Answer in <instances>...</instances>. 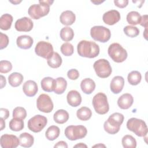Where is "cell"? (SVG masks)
<instances>
[{
	"instance_id": "6da1fadb",
	"label": "cell",
	"mask_w": 148,
	"mask_h": 148,
	"mask_svg": "<svg viewBox=\"0 0 148 148\" xmlns=\"http://www.w3.org/2000/svg\"><path fill=\"white\" fill-rule=\"evenodd\" d=\"M77 50L80 56L93 58L98 56L99 47L94 42L83 40L77 44Z\"/></svg>"
},
{
	"instance_id": "7a4b0ae2",
	"label": "cell",
	"mask_w": 148,
	"mask_h": 148,
	"mask_svg": "<svg viewBox=\"0 0 148 148\" xmlns=\"http://www.w3.org/2000/svg\"><path fill=\"white\" fill-rule=\"evenodd\" d=\"M54 1H39V4H34L29 6L28 13L29 16L35 20L39 19L48 14L50 11V6Z\"/></svg>"
},
{
	"instance_id": "3957f363",
	"label": "cell",
	"mask_w": 148,
	"mask_h": 148,
	"mask_svg": "<svg viewBox=\"0 0 148 148\" xmlns=\"http://www.w3.org/2000/svg\"><path fill=\"white\" fill-rule=\"evenodd\" d=\"M124 119L123 114L120 113L116 112L112 114L104 123L103 128L105 131L109 134H116L119 131Z\"/></svg>"
},
{
	"instance_id": "277c9868",
	"label": "cell",
	"mask_w": 148,
	"mask_h": 148,
	"mask_svg": "<svg viewBox=\"0 0 148 148\" xmlns=\"http://www.w3.org/2000/svg\"><path fill=\"white\" fill-rule=\"evenodd\" d=\"M127 128L139 137H144L147 134V127L146 123L135 117L130 119L127 122Z\"/></svg>"
},
{
	"instance_id": "5b68a950",
	"label": "cell",
	"mask_w": 148,
	"mask_h": 148,
	"mask_svg": "<svg viewBox=\"0 0 148 148\" xmlns=\"http://www.w3.org/2000/svg\"><path fill=\"white\" fill-rule=\"evenodd\" d=\"M95 111L99 114H105L109 110V105L106 94L103 92H98L94 95L92 101Z\"/></svg>"
},
{
	"instance_id": "8992f818",
	"label": "cell",
	"mask_w": 148,
	"mask_h": 148,
	"mask_svg": "<svg viewBox=\"0 0 148 148\" xmlns=\"http://www.w3.org/2000/svg\"><path fill=\"white\" fill-rule=\"evenodd\" d=\"M108 53L112 60L118 63L124 61L128 56L126 50L118 43L111 44L108 47Z\"/></svg>"
},
{
	"instance_id": "52a82bcc",
	"label": "cell",
	"mask_w": 148,
	"mask_h": 148,
	"mask_svg": "<svg viewBox=\"0 0 148 148\" xmlns=\"http://www.w3.org/2000/svg\"><path fill=\"white\" fill-rule=\"evenodd\" d=\"M87 134V128L82 125H69L65 130V135L70 140L82 139L86 136Z\"/></svg>"
},
{
	"instance_id": "ba28073f",
	"label": "cell",
	"mask_w": 148,
	"mask_h": 148,
	"mask_svg": "<svg viewBox=\"0 0 148 148\" xmlns=\"http://www.w3.org/2000/svg\"><path fill=\"white\" fill-rule=\"evenodd\" d=\"M90 35L94 40L102 43L108 42L111 37L110 29L101 25L92 27L90 29Z\"/></svg>"
},
{
	"instance_id": "9c48e42d",
	"label": "cell",
	"mask_w": 148,
	"mask_h": 148,
	"mask_svg": "<svg viewBox=\"0 0 148 148\" xmlns=\"http://www.w3.org/2000/svg\"><path fill=\"white\" fill-rule=\"evenodd\" d=\"M93 67L97 75L101 78L108 77L112 72L109 62L105 59H99L96 61Z\"/></svg>"
},
{
	"instance_id": "30bf717a",
	"label": "cell",
	"mask_w": 148,
	"mask_h": 148,
	"mask_svg": "<svg viewBox=\"0 0 148 148\" xmlns=\"http://www.w3.org/2000/svg\"><path fill=\"white\" fill-rule=\"evenodd\" d=\"M47 123V119L46 117L40 114H36L28 120L27 126L30 131L37 133L40 132L45 127Z\"/></svg>"
},
{
	"instance_id": "8fae6325",
	"label": "cell",
	"mask_w": 148,
	"mask_h": 148,
	"mask_svg": "<svg viewBox=\"0 0 148 148\" xmlns=\"http://www.w3.org/2000/svg\"><path fill=\"white\" fill-rule=\"evenodd\" d=\"M35 52L37 56L47 60L54 53L52 45L45 41H40L36 45Z\"/></svg>"
},
{
	"instance_id": "7c38bea8",
	"label": "cell",
	"mask_w": 148,
	"mask_h": 148,
	"mask_svg": "<svg viewBox=\"0 0 148 148\" xmlns=\"http://www.w3.org/2000/svg\"><path fill=\"white\" fill-rule=\"evenodd\" d=\"M38 109L43 113H50L53 109V103L51 98L46 94H40L36 100Z\"/></svg>"
},
{
	"instance_id": "4fadbf2b",
	"label": "cell",
	"mask_w": 148,
	"mask_h": 148,
	"mask_svg": "<svg viewBox=\"0 0 148 148\" xmlns=\"http://www.w3.org/2000/svg\"><path fill=\"white\" fill-rule=\"evenodd\" d=\"M0 143L3 148H16L20 145V140L16 135L6 134L1 136Z\"/></svg>"
},
{
	"instance_id": "5bb4252c",
	"label": "cell",
	"mask_w": 148,
	"mask_h": 148,
	"mask_svg": "<svg viewBox=\"0 0 148 148\" xmlns=\"http://www.w3.org/2000/svg\"><path fill=\"white\" fill-rule=\"evenodd\" d=\"M34 23L31 18L24 17L18 19L14 25V27L19 32H29L32 30Z\"/></svg>"
},
{
	"instance_id": "9a60e30c",
	"label": "cell",
	"mask_w": 148,
	"mask_h": 148,
	"mask_svg": "<svg viewBox=\"0 0 148 148\" xmlns=\"http://www.w3.org/2000/svg\"><path fill=\"white\" fill-rule=\"evenodd\" d=\"M121 18L120 14L116 10H110L105 12L102 17L103 22L109 25H112L119 21Z\"/></svg>"
},
{
	"instance_id": "2e32d148",
	"label": "cell",
	"mask_w": 148,
	"mask_h": 148,
	"mask_svg": "<svg viewBox=\"0 0 148 148\" xmlns=\"http://www.w3.org/2000/svg\"><path fill=\"white\" fill-rule=\"evenodd\" d=\"M124 86V79L121 76H114L111 80L110 88L113 94L120 93Z\"/></svg>"
},
{
	"instance_id": "e0dca14e",
	"label": "cell",
	"mask_w": 148,
	"mask_h": 148,
	"mask_svg": "<svg viewBox=\"0 0 148 148\" xmlns=\"http://www.w3.org/2000/svg\"><path fill=\"white\" fill-rule=\"evenodd\" d=\"M68 103L72 107H77L82 102V97L80 94L76 90H71L66 95Z\"/></svg>"
},
{
	"instance_id": "ac0fdd59",
	"label": "cell",
	"mask_w": 148,
	"mask_h": 148,
	"mask_svg": "<svg viewBox=\"0 0 148 148\" xmlns=\"http://www.w3.org/2000/svg\"><path fill=\"white\" fill-rule=\"evenodd\" d=\"M133 97L129 93L123 94L117 100V105L119 107L122 109H129L133 104Z\"/></svg>"
},
{
	"instance_id": "d6986e66",
	"label": "cell",
	"mask_w": 148,
	"mask_h": 148,
	"mask_svg": "<svg viewBox=\"0 0 148 148\" xmlns=\"http://www.w3.org/2000/svg\"><path fill=\"white\" fill-rule=\"evenodd\" d=\"M23 90L27 96L34 97L36 94L38 92V85L36 83L34 80H27L24 83L23 86Z\"/></svg>"
},
{
	"instance_id": "ffe728a7",
	"label": "cell",
	"mask_w": 148,
	"mask_h": 148,
	"mask_svg": "<svg viewBox=\"0 0 148 148\" xmlns=\"http://www.w3.org/2000/svg\"><path fill=\"white\" fill-rule=\"evenodd\" d=\"M34 40L32 37L29 35H21L17 37L16 43L17 46L22 49H29L33 45Z\"/></svg>"
},
{
	"instance_id": "44dd1931",
	"label": "cell",
	"mask_w": 148,
	"mask_h": 148,
	"mask_svg": "<svg viewBox=\"0 0 148 148\" xmlns=\"http://www.w3.org/2000/svg\"><path fill=\"white\" fill-rule=\"evenodd\" d=\"M76 20V16L71 10H65L61 14L60 20L62 24L71 25L74 23Z\"/></svg>"
},
{
	"instance_id": "7402d4cb",
	"label": "cell",
	"mask_w": 148,
	"mask_h": 148,
	"mask_svg": "<svg viewBox=\"0 0 148 148\" xmlns=\"http://www.w3.org/2000/svg\"><path fill=\"white\" fill-rule=\"evenodd\" d=\"M80 88L84 93L90 94L95 88V83L92 79L90 78H86L82 80Z\"/></svg>"
},
{
	"instance_id": "603a6c76",
	"label": "cell",
	"mask_w": 148,
	"mask_h": 148,
	"mask_svg": "<svg viewBox=\"0 0 148 148\" xmlns=\"http://www.w3.org/2000/svg\"><path fill=\"white\" fill-rule=\"evenodd\" d=\"M20 145L23 147H30L34 142V136L28 132H23L19 136Z\"/></svg>"
},
{
	"instance_id": "cb8c5ba5",
	"label": "cell",
	"mask_w": 148,
	"mask_h": 148,
	"mask_svg": "<svg viewBox=\"0 0 148 148\" xmlns=\"http://www.w3.org/2000/svg\"><path fill=\"white\" fill-rule=\"evenodd\" d=\"M53 119L57 124H64L68 120L69 113L65 110L59 109L54 113L53 115Z\"/></svg>"
},
{
	"instance_id": "d4e9b609",
	"label": "cell",
	"mask_w": 148,
	"mask_h": 148,
	"mask_svg": "<svg viewBox=\"0 0 148 148\" xmlns=\"http://www.w3.org/2000/svg\"><path fill=\"white\" fill-rule=\"evenodd\" d=\"M66 86V80L62 77H58L55 79L54 92L57 94H61L65 91Z\"/></svg>"
},
{
	"instance_id": "484cf974",
	"label": "cell",
	"mask_w": 148,
	"mask_h": 148,
	"mask_svg": "<svg viewBox=\"0 0 148 148\" xmlns=\"http://www.w3.org/2000/svg\"><path fill=\"white\" fill-rule=\"evenodd\" d=\"M13 20V16L8 13L2 15L0 18V28L5 31L9 29L11 27Z\"/></svg>"
},
{
	"instance_id": "4316f807",
	"label": "cell",
	"mask_w": 148,
	"mask_h": 148,
	"mask_svg": "<svg viewBox=\"0 0 148 148\" xmlns=\"http://www.w3.org/2000/svg\"><path fill=\"white\" fill-rule=\"evenodd\" d=\"M23 76L18 72H13L8 76L9 83L13 87L19 86L23 82Z\"/></svg>"
},
{
	"instance_id": "83f0119b",
	"label": "cell",
	"mask_w": 148,
	"mask_h": 148,
	"mask_svg": "<svg viewBox=\"0 0 148 148\" xmlns=\"http://www.w3.org/2000/svg\"><path fill=\"white\" fill-rule=\"evenodd\" d=\"M55 79L51 77H45L41 80L42 88L46 92H52L54 90Z\"/></svg>"
},
{
	"instance_id": "f1b7e54d",
	"label": "cell",
	"mask_w": 148,
	"mask_h": 148,
	"mask_svg": "<svg viewBox=\"0 0 148 148\" xmlns=\"http://www.w3.org/2000/svg\"><path fill=\"white\" fill-rule=\"evenodd\" d=\"M62 58L57 52H54L52 56L47 60L48 65L52 68H57L62 64Z\"/></svg>"
},
{
	"instance_id": "f546056e",
	"label": "cell",
	"mask_w": 148,
	"mask_h": 148,
	"mask_svg": "<svg viewBox=\"0 0 148 148\" xmlns=\"http://www.w3.org/2000/svg\"><path fill=\"white\" fill-rule=\"evenodd\" d=\"M76 116L79 120L82 121H87L91 118L92 112L90 108L83 106L77 110Z\"/></svg>"
},
{
	"instance_id": "4dcf8cb0",
	"label": "cell",
	"mask_w": 148,
	"mask_h": 148,
	"mask_svg": "<svg viewBox=\"0 0 148 148\" xmlns=\"http://www.w3.org/2000/svg\"><path fill=\"white\" fill-rule=\"evenodd\" d=\"M60 134V130L58 127L56 125L50 126L45 132L46 138L49 140H54L57 139Z\"/></svg>"
},
{
	"instance_id": "1f68e13d",
	"label": "cell",
	"mask_w": 148,
	"mask_h": 148,
	"mask_svg": "<svg viewBox=\"0 0 148 148\" xmlns=\"http://www.w3.org/2000/svg\"><path fill=\"white\" fill-rule=\"evenodd\" d=\"M60 35L62 40L69 42L73 39L74 37V32L69 27H65L61 29Z\"/></svg>"
},
{
	"instance_id": "d6a6232c",
	"label": "cell",
	"mask_w": 148,
	"mask_h": 148,
	"mask_svg": "<svg viewBox=\"0 0 148 148\" xmlns=\"http://www.w3.org/2000/svg\"><path fill=\"white\" fill-rule=\"evenodd\" d=\"M142 79V75L139 71H133L128 73L127 80L128 83L132 85L136 86L140 83Z\"/></svg>"
},
{
	"instance_id": "836d02e7",
	"label": "cell",
	"mask_w": 148,
	"mask_h": 148,
	"mask_svg": "<svg viewBox=\"0 0 148 148\" xmlns=\"http://www.w3.org/2000/svg\"><path fill=\"white\" fill-rule=\"evenodd\" d=\"M141 16L140 13L136 11H131L127 15V21L131 25H137L140 23Z\"/></svg>"
},
{
	"instance_id": "e575fe53",
	"label": "cell",
	"mask_w": 148,
	"mask_h": 148,
	"mask_svg": "<svg viewBox=\"0 0 148 148\" xmlns=\"http://www.w3.org/2000/svg\"><path fill=\"white\" fill-rule=\"evenodd\" d=\"M9 126L10 129L13 131H21L24 128V121L22 119L13 118L9 122Z\"/></svg>"
},
{
	"instance_id": "d590c367",
	"label": "cell",
	"mask_w": 148,
	"mask_h": 148,
	"mask_svg": "<svg viewBox=\"0 0 148 148\" xmlns=\"http://www.w3.org/2000/svg\"><path fill=\"white\" fill-rule=\"evenodd\" d=\"M121 143L124 148H135L136 147V141L135 139L130 135L124 136L122 138Z\"/></svg>"
},
{
	"instance_id": "8d00e7d4",
	"label": "cell",
	"mask_w": 148,
	"mask_h": 148,
	"mask_svg": "<svg viewBox=\"0 0 148 148\" xmlns=\"http://www.w3.org/2000/svg\"><path fill=\"white\" fill-rule=\"evenodd\" d=\"M124 34L128 37L135 38L139 34V29L135 26L127 25L123 29Z\"/></svg>"
},
{
	"instance_id": "74e56055",
	"label": "cell",
	"mask_w": 148,
	"mask_h": 148,
	"mask_svg": "<svg viewBox=\"0 0 148 148\" xmlns=\"http://www.w3.org/2000/svg\"><path fill=\"white\" fill-rule=\"evenodd\" d=\"M61 51L65 56H71L73 54L74 49L73 45L68 42L63 43L60 48Z\"/></svg>"
},
{
	"instance_id": "f35d334b",
	"label": "cell",
	"mask_w": 148,
	"mask_h": 148,
	"mask_svg": "<svg viewBox=\"0 0 148 148\" xmlns=\"http://www.w3.org/2000/svg\"><path fill=\"white\" fill-rule=\"evenodd\" d=\"M27 116L26 110L23 107H16L13 110V117L18 118L22 120L25 119Z\"/></svg>"
},
{
	"instance_id": "ab89813d",
	"label": "cell",
	"mask_w": 148,
	"mask_h": 148,
	"mask_svg": "<svg viewBox=\"0 0 148 148\" xmlns=\"http://www.w3.org/2000/svg\"><path fill=\"white\" fill-rule=\"evenodd\" d=\"M12 69V63L7 60H1L0 61V72L1 73H6L10 72Z\"/></svg>"
},
{
	"instance_id": "60d3db41",
	"label": "cell",
	"mask_w": 148,
	"mask_h": 148,
	"mask_svg": "<svg viewBox=\"0 0 148 148\" xmlns=\"http://www.w3.org/2000/svg\"><path fill=\"white\" fill-rule=\"evenodd\" d=\"M0 49L2 50L6 48L8 46L9 44V38L6 34L0 32Z\"/></svg>"
},
{
	"instance_id": "b9f144b4",
	"label": "cell",
	"mask_w": 148,
	"mask_h": 148,
	"mask_svg": "<svg viewBox=\"0 0 148 148\" xmlns=\"http://www.w3.org/2000/svg\"><path fill=\"white\" fill-rule=\"evenodd\" d=\"M67 76L71 80H76L79 77V72L76 69H71L68 71Z\"/></svg>"
},
{
	"instance_id": "7bdbcfd3",
	"label": "cell",
	"mask_w": 148,
	"mask_h": 148,
	"mask_svg": "<svg viewBox=\"0 0 148 148\" xmlns=\"http://www.w3.org/2000/svg\"><path fill=\"white\" fill-rule=\"evenodd\" d=\"M114 5L120 8H124L126 7L128 3V0H114Z\"/></svg>"
},
{
	"instance_id": "ee69618b",
	"label": "cell",
	"mask_w": 148,
	"mask_h": 148,
	"mask_svg": "<svg viewBox=\"0 0 148 148\" xmlns=\"http://www.w3.org/2000/svg\"><path fill=\"white\" fill-rule=\"evenodd\" d=\"M0 112H1V118H2L4 120H6L9 117V112L7 109L1 108Z\"/></svg>"
},
{
	"instance_id": "f6af8a7d",
	"label": "cell",
	"mask_w": 148,
	"mask_h": 148,
	"mask_svg": "<svg viewBox=\"0 0 148 148\" xmlns=\"http://www.w3.org/2000/svg\"><path fill=\"white\" fill-rule=\"evenodd\" d=\"M139 24L141 26L144 27L145 28H147L148 21H147V14H145V15H143L142 16H141V20H140V22Z\"/></svg>"
},
{
	"instance_id": "bcb514c9",
	"label": "cell",
	"mask_w": 148,
	"mask_h": 148,
	"mask_svg": "<svg viewBox=\"0 0 148 148\" xmlns=\"http://www.w3.org/2000/svg\"><path fill=\"white\" fill-rule=\"evenodd\" d=\"M54 147H64V148H67L68 147V145L67 143L64 142V141H59L58 142H57L54 146Z\"/></svg>"
},
{
	"instance_id": "7dc6e473",
	"label": "cell",
	"mask_w": 148,
	"mask_h": 148,
	"mask_svg": "<svg viewBox=\"0 0 148 148\" xmlns=\"http://www.w3.org/2000/svg\"><path fill=\"white\" fill-rule=\"evenodd\" d=\"M0 77H1V88H3V87L6 86V79L2 75H1Z\"/></svg>"
},
{
	"instance_id": "c3c4849f",
	"label": "cell",
	"mask_w": 148,
	"mask_h": 148,
	"mask_svg": "<svg viewBox=\"0 0 148 148\" xmlns=\"http://www.w3.org/2000/svg\"><path fill=\"white\" fill-rule=\"evenodd\" d=\"M132 2L137 5L138 7L140 8L142 6V5L145 2V1H132Z\"/></svg>"
},
{
	"instance_id": "681fc988",
	"label": "cell",
	"mask_w": 148,
	"mask_h": 148,
	"mask_svg": "<svg viewBox=\"0 0 148 148\" xmlns=\"http://www.w3.org/2000/svg\"><path fill=\"white\" fill-rule=\"evenodd\" d=\"M73 147H87V146L83 143H79L73 146Z\"/></svg>"
},
{
	"instance_id": "f907efd6",
	"label": "cell",
	"mask_w": 148,
	"mask_h": 148,
	"mask_svg": "<svg viewBox=\"0 0 148 148\" xmlns=\"http://www.w3.org/2000/svg\"><path fill=\"white\" fill-rule=\"evenodd\" d=\"M5 120L2 118H1V131L3 130V129L5 127Z\"/></svg>"
},
{
	"instance_id": "816d5d0a",
	"label": "cell",
	"mask_w": 148,
	"mask_h": 148,
	"mask_svg": "<svg viewBox=\"0 0 148 148\" xmlns=\"http://www.w3.org/2000/svg\"><path fill=\"white\" fill-rule=\"evenodd\" d=\"M9 2L14 5H17L21 2V1H9Z\"/></svg>"
},
{
	"instance_id": "f5cc1de1",
	"label": "cell",
	"mask_w": 148,
	"mask_h": 148,
	"mask_svg": "<svg viewBox=\"0 0 148 148\" xmlns=\"http://www.w3.org/2000/svg\"><path fill=\"white\" fill-rule=\"evenodd\" d=\"M91 2H92V3H94L95 5H99V4H100V3H102L103 2H104L103 1H91Z\"/></svg>"
},
{
	"instance_id": "db71d44e",
	"label": "cell",
	"mask_w": 148,
	"mask_h": 148,
	"mask_svg": "<svg viewBox=\"0 0 148 148\" xmlns=\"http://www.w3.org/2000/svg\"><path fill=\"white\" fill-rule=\"evenodd\" d=\"M93 147H105L106 146H105V145H102V144H101V143H99V144H98V145H94V146H92Z\"/></svg>"
},
{
	"instance_id": "11a10c76",
	"label": "cell",
	"mask_w": 148,
	"mask_h": 148,
	"mask_svg": "<svg viewBox=\"0 0 148 148\" xmlns=\"http://www.w3.org/2000/svg\"><path fill=\"white\" fill-rule=\"evenodd\" d=\"M147 32V28H145V32H144V37L146 39H147V35H146V32Z\"/></svg>"
}]
</instances>
